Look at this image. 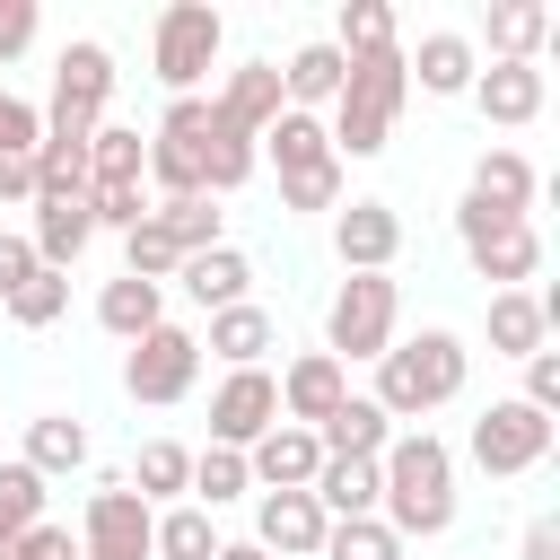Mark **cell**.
<instances>
[{
    "mask_svg": "<svg viewBox=\"0 0 560 560\" xmlns=\"http://www.w3.org/2000/svg\"><path fill=\"white\" fill-rule=\"evenodd\" d=\"M376 508L394 525V542H438L455 525V446L438 429H394L376 455Z\"/></svg>",
    "mask_w": 560,
    "mask_h": 560,
    "instance_id": "obj_1",
    "label": "cell"
},
{
    "mask_svg": "<svg viewBox=\"0 0 560 560\" xmlns=\"http://www.w3.org/2000/svg\"><path fill=\"white\" fill-rule=\"evenodd\" d=\"M464 368H472V350H464L455 332L394 341V350L376 359V394H368V402H376L385 420H411V429H420L438 402H455V394H464Z\"/></svg>",
    "mask_w": 560,
    "mask_h": 560,
    "instance_id": "obj_2",
    "label": "cell"
},
{
    "mask_svg": "<svg viewBox=\"0 0 560 560\" xmlns=\"http://www.w3.org/2000/svg\"><path fill=\"white\" fill-rule=\"evenodd\" d=\"M402 96H411L402 44L376 52V61H350V79H341V96H332V122H324V131H332V158H376V149L394 140Z\"/></svg>",
    "mask_w": 560,
    "mask_h": 560,
    "instance_id": "obj_3",
    "label": "cell"
},
{
    "mask_svg": "<svg viewBox=\"0 0 560 560\" xmlns=\"http://www.w3.org/2000/svg\"><path fill=\"white\" fill-rule=\"evenodd\" d=\"M105 96H114V52H105L96 35L61 44V61H52V105H44V140L88 149V131L105 122Z\"/></svg>",
    "mask_w": 560,
    "mask_h": 560,
    "instance_id": "obj_4",
    "label": "cell"
},
{
    "mask_svg": "<svg viewBox=\"0 0 560 560\" xmlns=\"http://www.w3.org/2000/svg\"><path fill=\"white\" fill-rule=\"evenodd\" d=\"M394 315H402V298H394V280L385 271H350L341 289H332V315H324V359H385L394 350Z\"/></svg>",
    "mask_w": 560,
    "mask_h": 560,
    "instance_id": "obj_5",
    "label": "cell"
},
{
    "mask_svg": "<svg viewBox=\"0 0 560 560\" xmlns=\"http://www.w3.org/2000/svg\"><path fill=\"white\" fill-rule=\"evenodd\" d=\"M219 44H228V18H219L210 0H166V9H158V44H149V61H158V88L192 96V88L210 79Z\"/></svg>",
    "mask_w": 560,
    "mask_h": 560,
    "instance_id": "obj_6",
    "label": "cell"
},
{
    "mask_svg": "<svg viewBox=\"0 0 560 560\" xmlns=\"http://www.w3.org/2000/svg\"><path fill=\"white\" fill-rule=\"evenodd\" d=\"M455 236H464V254H472V271H481L490 289H525V280L542 271V236H534L525 219L481 210L472 192H464V210H455Z\"/></svg>",
    "mask_w": 560,
    "mask_h": 560,
    "instance_id": "obj_7",
    "label": "cell"
},
{
    "mask_svg": "<svg viewBox=\"0 0 560 560\" xmlns=\"http://www.w3.org/2000/svg\"><path fill=\"white\" fill-rule=\"evenodd\" d=\"M192 376H201V332H184V324H158V332H140L131 341V359H122V385H131V402H184L192 394Z\"/></svg>",
    "mask_w": 560,
    "mask_h": 560,
    "instance_id": "obj_8",
    "label": "cell"
},
{
    "mask_svg": "<svg viewBox=\"0 0 560 560\" xmlns=\"http://www.w3.org/2000/svg\"><path fill=\"white\" fill-rule=\"evenodd\" d=\"M551 455V420L534 411V402H490L481 420H472V464L490 472V481H516V472H534Z\"/></svg>",
    "mask_w": 560,
    "mask_h": 560,
    "instance_id": "obj_9",
    "label": "cell"
},
{
    "mask_svg": "<svg viewBox=\"0 0 560 560\" xmlns=\"http://www.w3.org/2000/svg\"><path fill=\"white\" fill-rule=\"evenodd\" d=\"M262 429H280V376L262 368H228V385L210 394V446H254Z\"/></svg>",
    "mask_w": 560,
    "mask_h": 560,
    "instance_id": "obj_10",
    "label": "cell"
},
{
    "mask_svg": "<svg viewBox=\"0 0 560 560\" xmlns=\"http://www.w3.org/2000/svg\"><path fill=\"white\" fill-rule=\"evenodd\" d=\"M149 525H158V508H149L131 481H105V490H88L79 551H140V560H149Z\"/></svg>",
    "mask_w": 560,
    "mask_h": 560,
    "instance_id": "obj_11",
    "label": "cell"
},
{
    "mask_svg": "<svg viewBox=\"0 0 560 560\" xmlns=\"http://www.w3.org/2000/svg\"><path fill=\"white\" fill-rule=\"evenodd\" d=\"M341 394H350V368L324 359V350H306V359L280 368V420H289V429H324V420L341 411Z\"/></svg>",
    "mask_w": 560,
    "mask_h": 560,
    "instance_id": "obj_12",
    "label": "cell"
},
{
    "mask_svg": "<svg viewBox=\"0 0 560 560\" xmlns=\"http://www.w3.org/2000/svg\"><path fill=\"white\" fill-rule=\"evenodd\" d=\"M324 508L306 499V490H262V508H254V542L271 551V560H315L324 551Z\"/></svg>",
    "mask_w": 560,
    "mask_h": 560,
    "instance_id": "obj_13",
    "label": "cell"
},
{
    "mask_svg": "<svg viewBox=\"0 0 560 560\" xmlns=\"http://www.w3.org/2000/svg\"><path fill=\"white\" fill-rule=\"evenodd\" d=\"M332 254H341V271H385V262L402 254V219H394V201H341V219H332Z\"/></svg>",
    "mask_w": 560,
    "mask_h": 560,
    "instance_id": "obj_14",
    "label": "cell"
},
{
    "mask_svg": "<svg viewBox=\"0 0 560 560\" xmlns=\"http://www.w3.org/2000/svg\"><path fill=\"white\" fill-rule=\"evenodd\" d=\"M551 324H560V298L490 289V350H499V359H534V350H551Z\"/></svg>",
    "mask_w": 560,
    "mask_h": 560,
    "instance_id": "obj_15",
    "label": "cell"
},
{
    "mask_svg": "<svg viewBox=\"0 0 560 560\" xmlns=\"http://www.w3.org/2000/svg\"><path fill=\"white\" fill-rule=\"evenodd\" d=\"M210 105H219V122H236L245 140H262V131L280 122V105H289V96H280V61H245V70H228V88H219Z\"/></svg>",
    "mask_w": 560,
    "mask_h": 560,
    "instance_id": "obj_16",
    "label": "cell"
},
{
    "mask_svg": "<svg viewBox=\"0 0 560 560\" xmlns=\"http://www.w3.org/2000/svg\"><path fill=\"white\" fill-rule=\"evenodd\" d=\"M472 105H481V122L516 131V122L542 114V70L534 61H490V70H472Z\"/></svg>",
    "mask_w": 560,
    "mask_h": 560,
    "instance_id": "obj_17",
    "label": "cell"
},
{
    "mask_svg": "<svg viewBox=\"0 0 560 560\" xmlns=\"http://www.w3.org/2000/svg\"><path fill=\"white\" fill-rule=\"evenodd\" d=\"M88 236H96V219H88V192H44L35 201V262L44 271H70L79 254H88Z\"/></svg>",
    "mask_w": 560,
    "mask_h": 560,
    "instance_id": "obj_18",
    "label": "cell"
},
{
    "mask_svg": "<svg viewBox=\"0 0 560 560\" xmlns=\"http://www.w3.org/2000/svg\"><path fill=\"white\" fill-rule=\"evenodd\" d=\"M315 464H324V446H315V429H262L254 446H245V472L262 481V490H306L315 481Z\"/></svg>",
    "mask_w": 560,
    "mask_h": 560,
    "instance_id": "obj_19",
    "label": "cell"
},
{
    "mask_svg": "<svg viewBox=\"0 0 560 560\" xmlns=\"http://www.w3.org/2000/svg\"><path fill=\"white\" fill-rule=\"evenodd\" d=\"M175 280H184V298H192V306H210V315H219V306H245L254 262H245L236 245H210V254H184V271H175Z\"/></svg>",
    "mask_w": 560,
    "mask_h": 560,
    "instance_id": "obj_20",
    "label": "cell"
},
{
    "mask_svg": "<svg viewBox=\"0 0 560 560\" xmlns=\"http://www.w3.org/2000/svg\"><path fill=\"white\" fill-rule=\"evenodd\" d=\"M376 490H385V481H376V464H359V455H324L315 481H306V499H315L332 525H341V516H376Z\"/></svg>",
    "mask_w": 560,
    "mask_h": 560,
    "instance_id": "obj_21",
    "label": "cell"
},
{
    "mask_svg": "<svg viewBox=\"0 0 560 560\" xmlns=\"http://www.w3.org/2000/svg\"><path fill=\"white\" fill-rule=\"evenodd\" d=\"M341 79H350V61H341L332 44H298V52L280 61V96H289L298 114H315V105H332V96H341Z\"/></svg>",
    "mask_w": 560,
    "mask_h": 560,
    "instance_id": "obj_22",
    "label": "cell"
},
{
    "mask_svg": "<svg viewBox=\"0 0 560 560\" xmlns=\"http://www.w3.org/2000/svg\"><path fill=\"white\" fill-rule=\"evenodd\" d=\"M96 324H105L114 341H140V332H158V324H166V289H149V280H131V271H122V280H105V289H96Z\"/></svg>",
    "mask_w": 560,
    "mask_h": 560,
    "instance_id": "obj_23",
    "label": "cell"
},
{
    "mask_svg": "<svg viewBox=\"0 0 560 560\" xmlns=\"http://www.w3.org/2000/svg\"><path fill=\"white\" fill-rule=\"evenodd\" d=\"M271 341H280V324L245 298V306H219V315H210V341H201V350H210V359H228V368H262V350H271Z\"/></svg>",
    "mask_w": 560,
    "mask_h": 560,
    "instance_id": "obj_24",
    "label": "cell"
},
{
    "mask_svg": "<svg viewBox=\"0 0 560 560\" xmlns=\"http://www.w3.org/2000/svg\"><path fill=\"white\" fill-rule=\"evenodd\" d=\"M385 438H394V420H385L368 394H341V411L315 429V446H324V455H359V464H376V455H385Z\"/></svg>",
    "mask_w": 560,
    "mask_h": 560,
    "instance_id": "obj_25",
    "label": "cell"
},
{
    "mask_svg": "<svg viewBox=\"0 0 560 560\" xmlns=\"http://www.w3.org/2000/svg\"><path fill=\"white\" fill-rule=\"evenodd\" d=\"M402 70H420V88H429V96H472V70H481V61H472V44H464V35H446V26H438V35H420V52H402Z\"/></svg>",
    "mask_w": 560,
    "mask_h": 560,
    "instance_id": "obj_26",
    "label": "cell"
},
{
    "mask_svg": "<svg viewBox=\"0 0 560 560\" xmlns=\"http://www.w3.org/2000/svg\"><path fill=\"white\" fill-rule=\"evenodd\" d=\"M254 149H271V166L280 175H306V166H332V131L315 122V114H298V105H280V122L254 140Z\"/></svg>",
    "mask_w": 560,
    "mask_h": 560,
    "instance_id": "obj_27",
    "label": "cell"
},
{
    "mask_svg": "<svg viewBox=\"0 0 560 560\" xmlns=\"http://www.w3.org/2000/svg\"><path fill=\"white\" fill-rule=\"evenodd\" d=\"M472 201L499 210V219H525V201H534V166H525L516 149H481V158H472Z\"/></svg>",
    "mask_w": 560,
    "mask_h": 560,
    "instance_id": "obj_28",
    "label": "cell"
},
{
    "mask_svg": "<svg viewBox=\"0 0 560 560\" xmlns=\"http://www.w3.org/2000/svg\"><path fill=\"white\" fill-rule=\"evenodd\" d=\"M551 35V9L542 0H499L490 9V61H534Z\"/></svg>",
    "mask_w": 560,
    "mask_h": 560,
    "instance_id": "obj_29",
    "label": "cell"
},
{
    "mask_svg": "<svg viewBox=\"0 0 560 560\" xmlns=\"http://www.w3.org/2000/svg\"><path fill=\"white\" fill-rule=\"evenodd\" d=\"M140 166H149V140L140 131H122V122H96L88 131V192L96 184H140Z\"/></svg>",
    "mask_w": 560,
    "mask_h": 560,
    "instance_id": "obj_30",
    "label": "cell"
},
{
    "mask_svg": "<svg viewBox=\"0 0 560 560\" xmlns=\"http://www.w3.org/2000/svg\"><path fill=\"white\" fill-rule=\"evenodd\" d=\"M18 464H35L44 481H52V472H79V464H88V429H79L70 411H44V420L26 429V455H18Z\"/></svg>",
    "mask_w": 560,
    "mask_h": 560,
    "instance_id": "obj_31",
    "label": "cell"
},
{
    "mask_svg": "<svg viewBox=\"0 0 560 560\" xmlns=\"http://www.w3.org/2000/svg\"><path fill=\"white\" fill-rule=\"evenodd\" d=\"M210 551H219V534H210V508H192V499H175L149 525V560H210Z\"/></svg>",
    "mask_w": 560,
    "mask_h": 560,
    "instance_id": "obj_32",
    "label": "cell"
},
{
    "mask_svg": "<svg viewBox=\"0 0 560 560\" xmlns=\"http://www.w3.org/2000/svg\"><path fill=\"white\" fill-rule=\"evenodd\" d=\"M131 490L158 508V499H184L192 490V446H175V438H149L140 446V464H131Z\"/></svg>",
    "mask_w": 560,
    "mask_h": 560,
    "instance_id": "obj_33",
    "label": "cell"
},
{
    "mask_svg": "<svg viewBox=\"0 0 560 560\" xmlns=\"http://www.w3.org/2000/svg\"><path fill=\"white\" fill-rule=\"evenodd\" d=\"M26 525H44V472L35 464H0V560L18 551Z\"/></svg>",
    "mask_w": 560,
    "mask_h": 560,
    "instance_id": "obj_34",
    "label": "cell"
},
{
    "mask_svg": "<svg viewBox=\"0 0 560 560\" xmlns=\"http://www.w3.org/2000/svg\"><path fill=\"white\" fill-rule=\"evenodd\" d=\"M332 52H341V61H376V52H394V9H385V0H341V35H332Z\"/></svg>",
    "mask_w": 560,
    "mask_h": 560,
    "instance_id": "obj_35",
    "label": "cell"
},
{
    "mask_svg": "<svg viewBox=\"0 0 560 560\" xmlns=\"http://www.w3.org/2000/svg\"><path fill=\"white\" fill-rule=\"evenodd\" d=\"M122 271H131V280H149V289H166V280L184 271V245H175L158 219H140V228L122 236Z\"/></svg>",
    "mask_w": 560,
    "mask_h": 560,
    "instance_id": "obj_36",
    "label": "cell"
},
{
    "mask_svg": "<svg viewBox=\"0 0 560 560\" xmlns=\"http://www.w3.org/2000/svg\"><path fill=\"white\" fill-rule=\"evenodd\" d=\"M245 490H254V472H245L236 446H201V455H192V508H228V499H245Z\"/></svg>",
    "mask_w": 560,
    "mask_h": 560,
    "instance_id": "obj_37",
    "label": "cell"
},
{
    "mask_svg": "<svg viewBox=\"0 0 560 560\" xmlns=\"http://www.w3.org/2000/svg\"><path fill=\"white\" fill-rule=\"evenodd\" d=\"M324 560H402V542L385 516H341V525H324Z\"/></svg>",
    "mask_w": 560,
    "mask_h": 560,
    "instance_id": "obj_38",
    "label": "cell"
},
{
    "mask_svg": "<svg viewBox=\"0 0 560 560\" xmlns=\"http://www.w3.org/2000/svg\"><path fill=\"white\" fill-rule=\"evenodd\" d=\"M0 306H9L26 332H44V324H61V306H70V271H44V262H35V280H26V289H9Z\"/></svg>",
    "mask_w": 560,
    "mask_h": 560,
    "instance_id": "obj_39",
    "label": "cell"
},
{
    "mask_svg": "<svg viewBox=\"0 0 560 560\" xmlns=\"http://www.w3.org/2000/svg\"><path fill=\"white\" fill-rule=\"evenodd\" d=\"M149 219H158L184 254H210V245H219V210H210L201 192H192V201H149Z\"/></svg>",
    "mask_w": 560,
    "mask_h": 560,
    "instance_id": "obj_40",
    "label": "cell"
},
{
    "mask_svg": "<svg viewBox=\"0 0 560 560\" xmlns=\"http://www.w3.org/2000/svg\"><path fill=\"white\" fill-rule=\"evenodd\" d=\"M280 210H341V158L306 166V175H280Z\"/></svg>",
    "mask_w": 560,
    "mask_h": 560,
    "instance_id": "obj_41",
    "label": "cell"
},
{
    "mask_svg": "<svg viewBox=\"0 0 560 560\" xmlns=\"http://www.w3.org/2000/svg\"><path fill=\"white\" fill-rule=\"evenodd\" d=\"M88 219H96V228H122V236H131V228L149 219V192H140V184H96V192H88Z\"/></svg>",
    "mask_w": 560,
    "mask_h": 560,
    "instance_id": "obj_42",
    "label": "cell"
},
{
    "mask_svg": "<svg viewBox=\"0 0 560 560\" xmlns=\"http://www.w3.org/2000/svg\"><path fill=\"white\" fill-rule=\"evenodd\" d=\"M35 140H44V114L0 88V158H35Z\"/></svg>",
    "mask_w": 560,
    "mask_h": 560,
    "instance_id": "obj_43",
    "label": "cell"
},
{
    "mask_svg": "<svg viewBox=\"0 0 560 560\" xmlns=\"http://www.w3.org/2000/svg\"><path fill=\"white\" fill-rule=\"evenodd\" d=\"M516 402H534L542 420L560 411V350H534V359H525V394H516Z\"/></svg>",
    "mask_w": 560,
    "mask_h": 560,
    "instance_id": "obj_44",
    "label": "cell"
},
{
    "mask_svg": "<svg viewBox=\"0 0 560 560\" xmlns=\"http://www.w3.org/2000/svg\"><path fill=\"white\" fill-rule=\"evenodd\" d=\"M9 560H79V542H70V525H52V516H44V525H26V534H18V551H9Z\"/></svg>",
    "mask_w": 560,
    "mask_h": 560,
    "instance_id": "obj_45",
    "label": "cell"
},
{
    "mask_svg": "<svg viewBox=\"0 0 560 560\" xmlns=\"http://www.w3.org/2000/svg\"><path fill=\"white\" fill-rule=\"evenodd\" d=\"M35 44V0H0V61H18Z\"/></svg>",
    "mask_w": 560,
    "mask_h": 560,
    "instance_id": "obj_46",
    "label": "cell"
},
{
    "mask_svg": "<svg viewBox=\"0 0 560 560\" xmlns=\"http://www.w3.org/2000/svg\"><path fill=\"white\" fill-rule=\"evenodd\" d=\"M26 280H35V245L0 228V298H9V289H26Z\"/></svg>",
    "mask_w": 560,
    "mask_h": 560,
    "instance_id": "obj_47",
    "label": "cell"
},
{
    "mask_svg": "<svg viewBox=\"0 0 560 560\" xmlns=\"http://www.w3.org/2000/svg\"><path fill=\"white\" fill-rule=\"evenodd\" d=\"M525 560H560V516H534L525 525Z\"/></svg>",
    "mask_w": 560,
    "mask_h": 560,
    "instance_id": "obj_48",
    "label": "cell"
},
{
    "mask_svg": "<svg viewBox=\"0 0 560 560\" xmlns=\"http://www.w3.org/2000/svg\"><path fill=\"white\" fill-rule=\"evenodd\" d=\"M210 560H271V551H262V542H219Z\"/></svg>",
    "mask_w": 560,
    "mask_h": 560,
    "instance_id": "obj_49",
    "label": "cell"
},
{
    "mask_svg": "<svg viewBox=\"0 0 560 560\" xmlns=\"http://www.w3.org/2000/svg\"><path fill=\"white\" fill-rule=\"evenodd\" d=\"M79 560H140V551H79Z\"/></svg>",
    "mask_w": 560,
    "mask_h": 560,
    "instance_id": "obj_50",
    "label": "cell"
}]
</instances>
